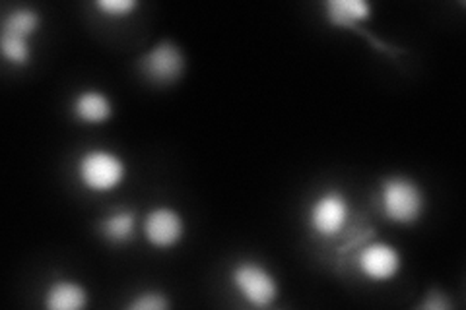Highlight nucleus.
Listing matches in <instances>:
<instances>
[{
	"mask_svg": "<svg viewBox=\"0 0 466 310\" xmlns=\"http://www.w3.org/2000/svg\"><path fill=\"white\" fill-rule=\"evenodd\" d=\"M80 183L92 192H109L127 176L125 161L107 150H90L78 161Z\"/></svg>",
	"mask_w": 466,
	"mask_h": 310,
	"instance_id": "2",
	"label": "nucleus"
},
{
	"mask_svg": "<svg viewBox=\"0 0 466 310\" xmlns=\"http://www.w3.org/2000/svg\"><path fill=\"white\" fill-rule=\"evenodd\" d=\"M72 113L78 121L87 123V125H99L106 123L111 113H113V105L111 99L97 90H86L80 92L75 101H72Z\"/></svg>",
	"mask_w": 466,
	"mask_h": 310,
	"instance_id": "9",
	"label": "nucleus"
},
{
	"mask_svg": "<svg viewBox=\"0 0 466 310\" xmlns=\"http://www.w3.org/2000/svg\"><path fill=\"white\" fill-rule=\"evenodd\" d=\"M87 295L82 285L75 282H55L46 293V306L51 310H80L86 306Z\"/></svg>",
	"mask_w": 466,
	"mask_h": 310,
	"instance_id": "10",
	"label": "nucleus"
},
{
	"mask_svg": "<svg viewBox=\"0 0 466 310\" xmlns=\"http://www.w3.org/2000/svg\"><path fill=\"white\" fill-rule=\"evenodd\" d=\"M169 306V301L166 299V295L159 291H144L138 293L133 299V303L128 305V308L133 310H164Z\"/></svg>",
	"mask_w": 466,
	"mask_h": 310,
	"instance_id": "13",
	"label": "nucleus"
},
{
	"mask_svg": "<svg viewBox=\"0 0 466 310\" xmlns=\"http://www.w3.org/2000/svg\"><path fill=\"white\" fill-rule=\"evenodd\" d=\"M350 215V205L340 190H327L309 210L311 231L320 239H337L344 231Z\"/></svg>",
	"mask_w": 466,
	"mask_h": 310,
	"instance_id": "4",
	"label": "nucleus"
},
{
	"mask_svg": "<svg viewBox=\"0 0 466 310\" xmlns=\"http://www.w3.org/2000/svg\"><path fill=\"white\" fill-rule=\"evenodd\" d=\"M231 284L241 297L253 306H270L279 299V284L274 275L257 262H241L231 270Z\"/></svg>",
	"mask_w": 466,
	"mask_h": 310,
	"instance_id": "3",
	"label": "nucleus"
},
{
	"mask_svg": "<svg viewBox=\"0 0 466 310\" xmlns=\"http://www.w3.org/2000/svg\"><path fill=\"white\" fill-rule=\"evenodd\" d=\"M451 301L440 291H431L424 303H420V308H430V310H445L451 308Z\"/></svg>",
	"mask_w": 466,
	"mask_h": 310,
	"instance_id": "15",
	"label": "nucleus"
},
{
	"mask_svg": "<svg viewBox=\"0 0 466 310\" xmlns=\"http://www.w3.org/2000/svg\"><path fill=\"white\" fill-rule=\"evenodd\" d=\"M39 27V14L29 8V6H20L8 12L5 20H3V35L0 37H14V39H24L29 41V37H34Z\"/></svg>",
	"mask_w": 466,
	"mask_h": 310,
	"instance_id": "11",
	"label": "nucleus"
},
{
	"mask_svg": "<svg viewBox=\"0 0 466 310\" xmlns=\"http://www.w3.org/2000/svg\"><path fill=\"white\" fill-rule=\"evenodd\" d=\"M379 200H381L383 214L390 221L402 225L416 224L421 214H424L426 205L424 190L410 176L404 175L387 176L381 185Z\"/></svg>",
	"mask_w": 466,
	"mask_h": 310,
	"instance_id": "1",
	"label": "nucleus"
},
{
	"mask_svg": "<svg viewBox=\"0 0 466 310\" xmlns=\"http://www.w3.org/2000/svg\"><path fill=\"white\" fill-rule=\"evenodd\" d=\"M327 18L340 27H350L354 32L366 34L360 27L361 22H366L371 16V5L366 0H329L325 5Z\"/></svg>",
	"mask_w": 466,
	"mask_h": 310,
	"instance_id": "8",
	"label": "nucleus"
},
{
	"mask_svg": "<svg viewBox=\"0 0 466 310\" xmlns=\"http://www.w3.org/2000/svg\"><path fill=\"white\" fill-rule=\"evenodd\" d=\"M135 229H137V215L130 210H116L101 219L99 224L101 235H104V237L113 245L128 243L135 237Z\"/></svg>",
	"mask_w": 466,
	"mask_h": 310,
	"instance_id": "12",
	"label": "nucleus"
},
{
	"mask_svg": "<svg viewBox=\"0 0 466 310\" xmlns=\"http://www.w3.org/2000/svg\"><path fill=\"white\" fill-rule=\"evenodd\" d=\"M185 224L171 208H156L144 219V235L156 248H169L183 237Z\"/></svg>",
	"mask_w": 466,
	"mask_h": 310,
	"instance_id": "7",
	"label": "nucleus"
},
{
	"mask_svg": "<svg viewBox=\"0 0 466 310\" xmlns=\"http://www.w3.org/2000/svg\"><path fill=\"white\" fill-rule=\"evenodd\" d=\"M185 66V55L173 41H159L138 61V68L144 76L159 85L177 82L183 76Z\"/></svg>",
	"mask_w": 466,
	"mask_h": 310,
	"instance_id": "5",
	"label": "nucleus"
},
{
	"mask_svg": "<svg viewBox=\"0 0 466 310\" xmlns=\"http://www.w3.org/2000/svg\"><path fill=\"white\" fill-rule=\"evenodd\" d=\"M96 6L104 12L106 16L123 18V16H128V14L137 8V3L135 0H99Z\"/></svg>",
	"mask_w": 466,
	"mask_h": 310,
	"instance_id": "14",
	"label": "nucleus"
},
{
	"mask_svg": "<svg viewBox=\"0 0 466 310\" xmlns=\"http://www.w3.org/2000/svg\"><path fill=\"white\" fill-rule=\"evenodd\" d=\"M356 262L360 272L371 282H389L400 268V255L387 243H361Z\"/></svg>",
	"mask_w": 466,
	"mask_h": 310,
	"instance_id": "6",
	"label": "nucleus"
}]
</instances>
